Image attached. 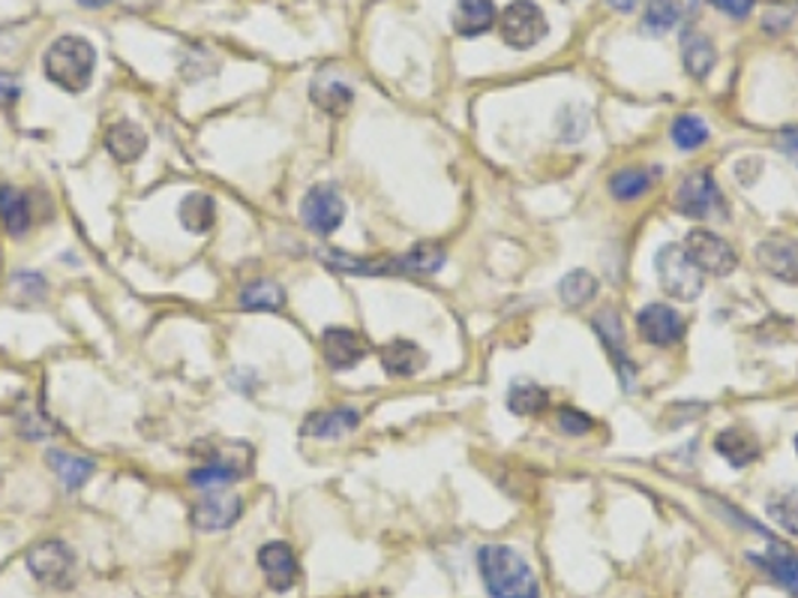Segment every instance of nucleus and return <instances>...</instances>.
Masks as SVG:
<instances>
[{
  "mask_svg": "<svg viewBox=\"0 0 798 598\" xmlns=\"http://www.w3.org/2000/svg\"><path fill=\"white\" fill-rule=\"evenodd\" d=\"M478 568H481L483 587L490 598H540L532 565L507 544H487L478 551Z\"/></svg>",
  "mask_w": 798,
  "mask_h": 598,
  "instance_id": "f257e3e1",
  "label": "nucleus"
},
{
  "mask_svg": "<svg viewBox=\"0 0 798 598\" xmlns=\"http://www.w3.org/2000/svg\"><path fill=\"white\" fill-rule=\"evenodd\" d=\"M45 78L66 94H81L97 69V48L78 34L57 36L43 61Z\"/></svg>",
  "mask_w": 798,
  "mask_h": 598,
  "instance_id": "f03ea898",
  "label": "nucleus"
},
{
  "mask_svg": "<svg viewBox=\"0 0 798 598\" xmlns=\"http://www.w3.org/2000/svg\"><path fill=\"white\" fill-rule=\"evenodd\" d=\"M196 455L205 457V464L189 472V485L201 490L226 488L231 481H238L250 472L252 448L247 443H226V445H201Z\"/></svg>",
  "mask_w": 798,
  "mask_h": 598,
  "instance_id": "7ed1b4c3",
  "label": "nucleus"
},
{
  "mask_svg": "<svg viewBox=\"0 0 798 598\" xmlns=\"http://www.w3.org/2000/svg\"><path fill=\"white\" fill-rule=\"evenodd\" d=\"M657 283L676 301H697L706 289L702 271L690 262L688 250L681 244H664L655 255Z\"/></svg>",
  "mask_w": 798,
  "mask_h": 598,
  "instance_id": "20e7f679",
  "label": "nucleus"
},
{
  "mask_svg": "<svg viewBox=\"0 0 798 598\" xmlns=\"http://www.w3.org/2000/svg\"><path fill=\"white\" fill-rule=\"evenodd\" d=\"M24 563H28V572L48 589H66L76 580V554L57 539L31 544L24 554Z\"/></svg>",
  "mask_w": 798,
  "mask_h": 598,
  "instance_id": "39448f33",
  "label": "nucleus"
},
{
  "mask_svg": "<svg viewBox=\"0 0 798 598\" xmlns=\"http://www.w3.org/2000/svg\"><path fill=\"white\" fill-rule=\"evenodd\" d=\"M549 34V22L544 10L532 0H516L502 12V40L511 48H532Z\"/></svg>",
  "mask_w": 798,
  "mask_h": 598,
  "instance_id": "423d86ee",
  "label": "nucleus"
},
{
  "mask_svg": "<svg viewBox=\"0 0 798 598\" xmlns=\"http://www.w3.org/2000/svg\"><path fill=\"white\" fill-rule=\"evenodd\" d=\"M681 247L688 250L690 262L700 268L702 274H709V278H726L739 265V255H735L733 247L726 244L721 235L709 232V229H690Z\"/></svg>",
  "mask_w": 798,
  "mask_h": 598,
  "instance_id": "0eeeda50",
  "label": "nucleus"
},
{
  "mask_svg": "<svg viewBox=\"0 0 798 598\" xmlns=\"http://www.w3.org/2000/svg\"><path fill=\"white\" fill-rule=\"evenodd\" d=\"M721 189L714 184V177L706 168H697L685 175V181L676 189V211L690 220H709L711 214L721 211Z\"/></svg>",
  "mask_w": 798,
  "mask_h": 598,
  "instance_id": "6e6552de",
  "label": "nucleus"
},
{
  "mask_svg": "<svg viewBox=\"0 0 798 598\" xmlns=\"http://www.w3.org/2000/svg\"><path fill=\"white\" fill-rule=\"evenodd\" d=\"M300 220L316 235H334L346 220V202L334 184H316L300 202Z\"/></svg>",
  "mask_w": 798,
  "mask_h": 598,
  "instance_id": "1a4fd4ad",
  "label": "nucleus"
},
{
  "mask_svg": "<svg viewBox=\"0 0 798 598\" xmlns=\"http://www.w3.org/2000/svg\"><path fill=\"white\" fill-rule=\"evenodd\" d=\"M756 262L780 283L798 286V238L789 235H768L756 244Z\"/></svg>",
  "mask_w": 798,
  "mask_h": 598,
  "instance_id": "9d476101",
  "label": "nucleus"
},
{
  "mask_svg": "<svg viewBox=\"0 0 798 598\" xmlns=\"http://www.w3.org/2000/svg\"><path fill=\"white\" fill-rule=\"evenodd\" d=\"M243 502L238 493L229 490H210L193 505V526L201 532H219L229 530L231 523L241 518Z\"/></svg>",
  "mask_w": 798,
  "mask_h": 598,
  "instance_id": "9b49d317",
  "label": "nucleus"
},
{
  "mask_svg": "<svg viewBox=\"0 0 798 598\" xmlns=\"http://www.w3.org/2000/svg\"><path fill=\"white\" fill-rule=\"evenodd\" d=\"M636 331L645 344L673 346L685 337V319L669 304H648L636 316Z\"/></svg>",
  "mask_w": 798,
  "mask_h": 598,
  "instance_id": "f8f14e48",
  "label": "nucleus"
},
{
  "mask_svg": "<svg viewBox=\"0 0 798 598\" xmlns=\"http://www.w3.org/2000/svg\"><path fill=\"white\" fill-rule=\"evenodd\" d=\"M321 355H325L330 370H351L363 361L367 344H363L361 334L351 331V328H328L321 334Z\"/></svg>",
  "mask_w": 798,
  "mask_h": 598,
  "instance_id": "ddd939ff",
  "label": "nucleus"
},
{
  "mask_svg": "<svg viewBox=\"0 0 798 598\" xmlns=\"http://www.w3.org/2000/svg\"><path fill=\"white\" fill-rule=\"evenodd\" d=\"M259 565H262L264 577H267V587L274 592H285V589L295 587L297 580V559L295 551L285 542H267L259 551Z\"/></svg>",
  "mask_w": 798,
  "mask_h": 598,
  "instance_id": "4468645a",
  "label": "nucleus"
},
{
  "mask_svg": "<svg viewBox=\"0 0 798 598\" xmlns=\"http://www.w3.org/2000/svg\"><path fill=\"white\" fill-rule=\"evenodd\" d=\"M591 325H594V331L601 334L603 346H606L610 355H613L615 367H619V377H622V385L631 388V382H634V365H631L627 355H624V328L622 319H619V313H615L613 307H606V311H601L594 316Z\"/></svg>",
  "mask_w": 798,
  "mask_h": 598,
  "instance_id": "2eb2a0df",
  "label": "nucleus"
},
{
  "mask_svg": "<svg viewBox=\"0 0 798 598\" xmlns=\"http://www.w3.org/2000/svg\"><path fill=\"white\" fill-rule=\"evenodd\" d=\"M358 424H361V412L351 410V406H337V410H321L307 415L300 433L313 436V439H337V436L358 431Z\"/></svg>",
  "mask_w": 798,
  "mask_h": 598,
  "instance_id": "dca6fc26",
  "label": "nucleus"
},
{
  "mask_svg": "<svg viewBox=\"0 0 798 598\" xmlns=\"http://www.w3.org/2000/svg\"><path fill=\"white\" fill-rule=\"evenodd\" d=\"M714 452L733 469H744V466H751L759 457V443H756V436L747 427H726V431L718 433Z\"/></svg>",
  "mask_w": 798,
  "mask_h": 598,
  "instance_id": "f3484780",
  "label": "nucleus"
},
{
  "mask_svg": "<svg viewBox=\"0 0 798 598\" xmlns=\"http://www.w3.org/2000/svg\"><path fill=\"white\" fill-rule=\"evenodd\" d=\"M106 151L118 163H135L147 151V133L135 121L111 123L109 133H106Z\"/></svg>",
  "mask_w": 798,
  "mask_h": 598,
  "instance_id": "a211bd4d",
  "label": "nucleus"
},
{
  "mask_svg": "<svg viewBox=\"0 0 798 598\" xmlns=\"http://www.w3.org/2000/svg\"><path fill=\"white\" fill-rule=\"evenodd\" d=\"M495 24V3L492 0H460L453 10V31L466 40H474Z\"/></svg>",
  "mask_w": 798,
  "mask_h": 598,
  "instance_id": "6ab92c4d",
  "label": "nucleus"
},
{
  "mask_svg": "<svg viewBox=\"0 0 798 598\" xmlns=\"http://www.w3.org/2000/svg\"><path fill=\"white\" fill-rule=\"evenodd\" d=\"M382 367L391 377H415L427 367V352L412 340H391L382 349Z\"/></svg>",
  "mask_w": 798,
  "mask_h": 598,
  "instance_id": "aec40b11",
  "label": "nucleus"
},
{
  "mask_svg": "<svg viewBox=\"0 0 798 598\" xmlns=\"http://www.w3.org/2000/svg\"><path fill=\"white\" fill-rule=\"evenodd\" d=\"M45 460H48L52 472L61 478V485H64L66 490L81 488V485H85V481L94 476V469H97V466H94V460H88V457L69 455V452H57V448L45 452Z\"/></svg>",
  "mask_w": 798,
  "mask_h": 598,
  "instance_id": "412c9836",
  "label": "nucleus"
},
{
  "mask_svg": "<svg viewBox=\"0 0 798 598\" xmlns=\"http://www.w3.org/2000/svg\"><path fill=\"white\" fill-rule=\"evenodd\" d=\"M681 57H685V69H688L693 78H706L714 69V61H718V52L706 34H697V31H688L681 36Z\"/></svg>",
  "mask_w": 798,
  "mask_h": 598,
  "instance_id": "4be33fe9",
  "label": "nucleus"
},
{
  "mask_svg": "<svg viewBox=\"0 0 798 598\" xmlns=\"http://www.w3.org/2000/svg\"><path fill=\"white\" fill-rule=\"evenodd\" d=\"M0 226L12 238L31 229V205L15 187H0Z\"/></svg>",
  "mask_w": 798,
  "mask_h": 598,
  "instance_id": "5701e85b",
  "label": "nucleus"
},
{
  "mask_svg": "<svg viewBox=\"0 0 798 598\" xmlns=\"http://www.w3.org/2000/svg\"><path fill=\"white\" fill-rule=\"evenodd\" d=\"M181 222H184L186 232H210L214 222H217V202L210 199L208 193H189L181 202Z\"/></svg>",
  "mask_w": 798,
  "mask_h": 598,
  "instance_id": "b1692460",
  "label": "nucleus"
},
{
  "mask_svg": "<svg viewBox=\"0 0 798 598\" xmlns=\"http://www.w3.org/2000/svg\"><path fill=\"white\" fill-rule=\"evenodd\" d=\"M751 559L763 565L775 580L787 584L792 592H798V556L792 554V551H787L784 544L772 542L768 544L766 556H751Z\"/></svg>",
  "mask_w": 798,
  "mask_h": 598,
  "instance_id": "393cba45",
  "label": "nucleus"
},
{
  "mask_svg": "<svg viewBox=\"0 0 798 598\" xmlns=\"http://www.w3.org/2000/svg\"><path fill=\"white\" fill-rule=\"evenodd\" d=\"M657 175H660L657 168H622V172H615L613 181H610V193H613L619 202H634L643 196L645 189L655 184Z\"/></svg>",
  "mask_w": 798,
  "mask_h": 598,
  "instance_id": "a878e982",
  "label": "nucleus"
},
{
  "mask_svg": "<svg viewBox=\"0 0 798 598\" xmlns=\"http://www.w3.org/2000/svg\"><path fill=\"white\" fill-rule=\"evenodd\" d=\"M405 255V268H408V278H429V274H438L445 268V247L433 244V241H424V244H415Z\"/></svg>",
  "mask_w": 798,
  "mask_h": 598,
  "instance_id": "bb28decb",
  "label": "nucleus"
},
{
  "mask_svg": "<svg viewBox=\"0 0 798 598\" xmlns=\"http://www.w3.org/2000/svg\"><path fill=\"white\" fill-rule=\"evenodd\" d=\"M549 403V394L544 391L540 385L535 382H516L511 391H507V410L514 412V415H540V412L547 410Z\"/></svg>",
  "mask_w": 798,
  "mask_h": 598,
  "instance_id": "cd10ccee",
  "label": "nucleus"
},
{
  "mask_svg": "<svg viewBox=\"0 0 798 598\" xmlns=\"http://www.w3.org/2000/svg\"><path fill=\"white\" fill-rule=\"evenodd\" d=\"M285 304V292L276 283L271 280H259V283H252L241 292V307L243 311H252V313H271V311H280Z\"/></svg>",
  "mask_w": 798,
  "mask_h": 598,
  "instance_id": "c85d7f7f",
  "label": "nucleus"
},
{
  "mask_svg": "<svg viewBox=\"0 0 798 598\" xmlns=\"http://www.w3.org/2000/svg\"><path fill=\"white\" fill-rule=\"evenodd\" d=\"M681 19V3L678 0H648L643 19V31L648 36H660L673 31Z\"/></svg>",
  "mask_w": 798,
  "mask_h": 598,
  "instance_id": "c756f323",
  "label": "nucleus"
},
{
  "mask_svg": "<svg viewBox=\"0 0 798 598\" xmlns=\"http://www.w3.org/2000/svg\"><path fill=\"white\" fill-rule=\"evenodd\" d=\"M309 97H313L318 109H325L328 115H342L351 106V100H354L351 88L342 85V81H316L313 90H309Z\"/></svg>",
  "mask_w": 798,
  "mask_h": 598,
  "instance_id": "7c9ffc66",
  "label": "nucleus"
},
{
  "mask_svg": "<svg viewBox=\"0 0 798 598\" xmlns=\"http://www.w3.org/2000/svg\"><path fill=\"white\" fill-rule=\"evenodd\" d=\"M558 295L568 307H580L598 295V280L591 278L589 271H570L568 278H561V283H558Z\"/></svg>",
  "mask_w": 798,
  "mask_h": 598,
  "instance_id": "2f4dec72",
  "label": "nucleus"
},
{
  "mask_svg": "<svg viewBox=\"0 0 798 598\" xmlns=\"http://www.w3.org/2000/svg\"><path fill=\"white\" fill-rule=\"evenodd\" d=\"M673 142H676L681 151H693V148H700V144L709 142V127H706V121H700V118H693V115H681V118H676V123H673Z\"/></svg>",
  "mask_w": 798,
  "mask_h": 598,
  "instance_id": "473e14b6",
  "label": "nucleus"
},
{
  "mask_svg": "<svg viewBox=\"0 0 798 598\" xmlns=\"http://www.w3.org/2000/svg\"><path fill=\"white\" fill-rule=\"evenodd\" d=\"M768 514H772L784 530L798 535V493H789V497H780L775 499V502H768Z\"/></svg>",
  "mask_w": 798,
  "mask_h": 598,
  "instance_id": "72a5a7b5",
  "label": "nucleus"
},
{
  "mask_svg": "<svg viewBox=\"0 0 798 598\" xmlns=\"http://www.w3.org/2000/svg\"><path fill=\"white\" fill-rule=\"evenodd\" d=\"M586 130H589V115H586V111L573 109V106L561 111V118H558V133H561L565 142H577V139L586 135Z\"/></svg>",
  "mask_w": 798,
  "mask_h": 598,
  "instance_id": "f704fd0d",
  "label": "nucleus"
},
{
  "mask_svg": "<svg viewBox=\"0 0 798 598\" xmlns=\"http://www.w3.org/2000/svg\"><path fill=\"white\" fill-rule=\"evenodd\" d=\"M558 427L565 433H570V436H582V433H589L591 427H594V422H591L586 412L561 406V410H558Z\"/></svg>",
  "mask_w": 798,
  "mask_h": 598,
  "instance_id": "c9c22d12",
  "label": "nucleus"
},
{
  "mask_svg": "<svg viewBox=\"0 0 798 598\" xmlns=\"http://www.w3.org/2000/svg\"><path fill=\"white\" fill-rule=\"evenodd\" d=\"M22 97V85H19V78L12 76V73H0V109H7L12 102Z\"/></svg>",
  "mask_w": 798,
  "mask_h": 598,
  "instance_id": "e433bc0d",
  "label": "nucleus"
},
{
  "mask_svg": "<svg viewBox=\"0 0 798 598\" xmlns=\"http://www.w3.org/2000/svg\"><path fill=\"white\" fill-rule=\"evenodd\" d=\"M714 7L726 15H733V19H744L747 12L754 10V0H711Z\"/></svg>",
  "mask_w": 798,
  "mask_h": 598,
  "instance_id": "4c0bfd02",
  "label": "nucleus"
},
{
  "mask_svg": "<svg viewBox=\"0 0 798 598\" xmlns=\"http://www.w3.org/2000/svg\"><path fill=\"white\" fill-rule=\"evenodd\" d=\"M780 148H784V151L798 163V127H787V130L780 133Z\"/></svg>",
  "mask_w": 798,
  "mask_h": 598,
  "instance_id": "58836bf2",
  "label": "nucleus"
},
{
  "mask_svg": "<svg viewBox=\"0 0 798 598\" xmlns=\"http://www.w3.org/2000/svg\"><path fill=\"white\" fill-rule=\"evenodd\" d=\"M610 7L619 12H631L636 7V0H610Z\"/></svg>",
  "mask_w": 798,
  "mask_h": 598,
  "instance_id": "ea45409f",
  "label": "nucleus"
},
{
  "mask_svg": "<svg viewBox=\"0 0 798 598\" xmlns=\"http://www.w3.org/2000/svg\"><path fill=\"white\" fill-rule=\"evenodd\" d=\"M78 3H81V7H106L109 0H78Z\"/></svg>",
  "mask_w": 798,
  "mask_h": 598,
  "instance_id": "a19ab883",
  "label": "nucleus"
},
{
  "mask_svg": "<svg viewBox=\"0 0 798 598\" xmlns=\"http://www.w3.org/2000/svg\"><path fill=\"white\" fill-rule=\"evenodd\" d=\"M796 455H798V436H796Z\"/></svg>",
  "mask_w": 798,
  "mask_h": 598,
  "instance_id": "79ce46f5",
  "label": "nucleus"
}]
</instances>
